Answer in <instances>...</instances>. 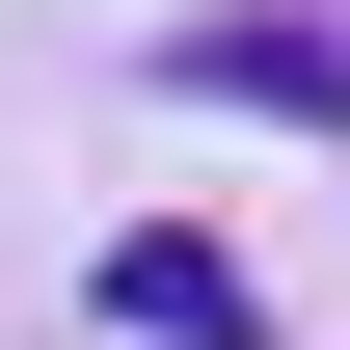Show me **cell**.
<instances>
[{
    "mask_svg": "<svg viewBox=\"0 0 350 350\" xmlns=\"http://www.w3.org/2000/svg\"><path fill=\"white\" fill-rule=\"evenodd\" d=\"M108 323H135V350H269V323H243V269H216V243H108Z\"/></svg>",
    "mask_w": 350,
    "mask_h": 350,
    "instance_id": "obj_1",
    "label": "cell"
},
{
    "mask_svg": "<svg viewBox=\"0 0 350 350\" xmlns=\"http://www.w3.org/2000/svg\"><path fill=\"white\" fill-rule=\"evenodd\" d=\"M189 81H216V108H297V135H350V54H323V27H189Z\"/></svg>",
    "mask_w": 350,
    "mask_h": 350,
    "instance_id": "obj_2",
    "label": "cell"
}]
</instances>
